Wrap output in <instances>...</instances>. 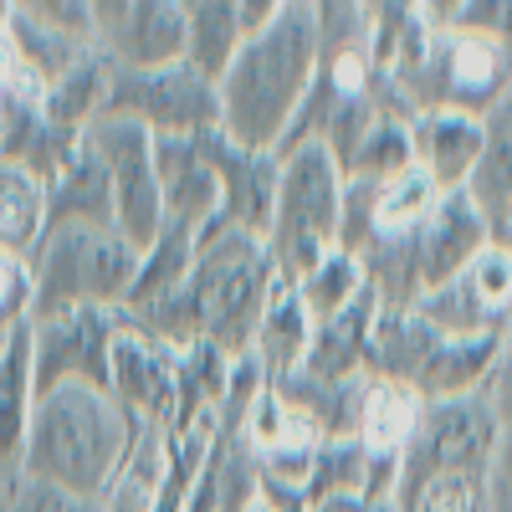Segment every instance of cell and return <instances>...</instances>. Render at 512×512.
I'll list each match as a JSON object with an SVG mask.
<instances>
[{
	"mask_svg": "<svg viewBox=\"0 0 512 512\" xmlns=\"http://www.w3.org/2000/svg\"><path fill=\"white\" fill-rule=\"evenodd\" d=\"M246 512H308V497L292 492V487H277V482H262V497H256Z\"/></svg>",
	"mask_w": 512,
	"mask_h": 512,
	"instance_id": "obj_32",
	"label": "cell"
},
{
	"mask_svg": "<svg viewBox=\"0 0 512 512\" xmlns=\"http://www.w3.org/2000/svg\"><path fill=\"white\" fill-rule=\"evenodd\" d=\"M113 400L144 431H175L185 400V349L123 323L113 344Z\"/></svg>",
	"mask_w": 512,
	"mask_h": 512,
	"instance_id": "obj_10",
	"label": "cell"
},
{
	"mask_svg": "<svg viewBox=\"0 0 512 512\" xmlns=\"http://www.w3.org/2000/svg\"><path fill=\"white\" fill-rule=\"evenodd\" d=\"M36 359H31V318L6 333L0 349V472H21L31 415H36Z\"/></svg>",
	"mask_w": 512,
	"mask_h": 512,
	"instance_id": "obj_16",
	"label": "cell"
},
{
	"mask_svg": "<svg viewBox=\"0 0 512 512\" xmlns=\"http://www.w3.org/2000/svg\"><path fill=\"white\" fill-rule=\"evenodd\" d=\"M482 512H512V425H502L497 451L482 472Z\"/></svg>",
	"mask_w": 512,
	"mask_h": 512,
	"instance_id": "obj_30",
	"label": "cell"
},
{
	"mask_svg": "<svg viewBox=\"0 0 512 512\" xmlns=\"http://www.w3.org/2000/svg\"><path fill=\"white\" fill-rule=\"evenodd\" d=\"M144 425H134L113 390H88V384H57L41 390L21 472L31 482L62 487L72 497L103 502L123 472L128 451H134Z\"/></svg>",
	"mask_w": 512,
	"mask_h": 512,
	"instance_id": "obj_2",
	"label": "cell"
},
{
	"mask_svg": "<svg viewBox=\"0 0 512 512\" xmlns=\"http://www.w3.org/2000/svg\"><path fill=\"white\" fill-rule=\"evenodd\" d=\"M277 159H282V175H277V210H272L267 251L277 262V277L287 287H303L338 251L349 180L338 169V159L328 154V144H297Z\"/></svg>",
	"mask_w": 512,
	"mask_h": 512,
	"instance_id": "obj_5",
	"label": "cell"
},
{
	"mask_svg": "<svg viewBox=\"0 0 512 512\" xmlns=\"http://www.w3.org/2000/svg\"><path fill=\"white\" fill-rule=\"evenodd\" d=\"M308 512H400L395 502H374V497H328Z\"/></svg>",
	"mask_w": 512,
	"mask_h": 512,
	"instance_id": "obj_33",
	"label": "cell"
},
{
	"mask_svg": "<svg viewBox=\"0 0 512 512\" xmlns=\"http://www.w3.org/2000/svg\"><path fill=\"white\" fill-rule=\"evenodd\" d=\"M108 118H128L149 128L154 139H200L221 128V93L195 67H159V72H123L108 82Z\"/></svg>",
	"mask_w": 512,
	"mask_h": 512,
	"instance_id": "obj_7",
	"label": "cell"
},
{
	"mask_svg": "<svg viewBox=\"0 0 512 512\" xmlns=\"http://www.w3.org/2000/svg\"><path fill=\"white\" fill-rule=\"evenodd\" d=\"M308 344H313V318H308V303L297 287H277L272 303H267V318H262V333H256V364L267 369V379H287L303 369L308 359Z\"/></svg>",
	"mask_w": 512,
	"mask_h": 512,
	"instance_id": "obj_21",
	"label": "cell"
},
{
	"mask_svg": "<svg viewBox=\"0 0 512 512\" xmlns=\"http://www.w3.org/2000/svg\"><path fill=\"white\" fill-rule=\"evenodd\" d=\"M282 287L267 241H256L221 216L195 231V272L185 282V303L200 344H216L231 359H246L262 333L267 303Z\"/></svg>",
	"mask_w": 512,
	"mask_h": 512,
	"instance_id": "obj_3",
	"label": "cell"
},
{
	"mask_svg": "<svg viewBox=\"0 0 512 512\" xmlns=\"http://www.w3.org/2000/svg\"><path fill=\"white\" fill-rule=\"evenodd\" d=\"M502 436V415L492 390L456 395V400H425L420 431L400 456V492L446 482V477H482ZM400 502V497H395Z\"/></svg>",
	"mask_w": 512,
	"mask_h": 512,
	"instance_id": "obj_6",
	"label": "cell"
},
{
	"mask_svg": "<svg viewBox=\"0 0 512 512\" xmlns=\"http://www.w3.org/2000/svg\"><path fill=\"white\" fill-rule=\"evenodd\" d=\"M210 159H216L221 175V221L267 241L272 231V210H277V175L282 159L277 154H251L241 144H231L221 128L210 134Z\"/></svg>",
	"mask_w": 512,
	"mask_h": 512,
	"instance_id": "obj_13",
	"label": "cell"
},
{
	"mask_svg": "<svg viewBox=\"0 0 512 512\" xmlns=\"http://www.w3.org/2000/svg\"><path fill=\"white\" fill-rule=\"evenodd\" d=\"M400 512H482V477H446L400 492Z\"/></svg>",
	"mask_w": 512,
	"mask_h": 512,
	"instance_id": "obj_27",
	"label": "cell"
},
{
	"mask_svg": "<svg viewBox=\"0 0 512 512\" xmlns=\"http://www.w3.org/2000/svg\"><path fill=\"white\" fill-rule=\"evenodd\" d=\"M6 512H103V502H93V497H72V492H62V487L31 482L26 472H11Z\"/></svg>",
	"mask_w": 512,
	"mask_h": 512,
	"instance_id": "obj_28",
	"label": "cell"
},
{
	"mask_svg": "<svg viewBox=\"0 0 512 512\" xmlns=\"http://www.w3.org/2000/svg\"><path fill=\"white\" fill-rule=\"evenodd\" d=\"M441 200L446 195L420 169H405L390 185H374V236H415L441 210Z\"/></svg>",
	"mask_w": 512,
	"mask_h": 512,
	"instance_id": "obj_24",
	"label": "cell"
},
{
	"mask_svg": "<svg viewBox=\"0 0 512 512\" xmlns=\"http://www.w3.org/2000/svg\"><path fill=\"white\" fill-rule=\"evenodd\" d=\"M466 195L482 205L492 241L512 246V88L482 113V164Z\"/></svg>",
	"mask_w": 512,
	"mask_h": 512,
	"instance_id": "obj_17",
	"label": "cell"
},
{
	"mask_svg": "<svg viewBox=\"0 0 512 512\" xmlns=\"http://www.w3.org/2000/svg\"><path fill=\"white\" fill-rule=\"evenodd\" d=\"M31 318V262L0 251V323L16 328Z\"/></svg>",
	"mask_w": 512,
	"mask_h": 512,
	"instance_id": "obj_29",
	"label": "cell"
},
{
	"mask_svg": "<svg viewBox=\"0 0 512 512\" xmlns=\"http://www.w3.org/2000/svg\"><path fill=\"white\" fill-rule=\"evenodd\" d=\"M185 21H190V31H185V67H195L205 82L221 88L226 67L246 47L241 6L236 0H185Z\"/></svg>",
	"mask_w": 512,
	"mask_h": 512,
	"instance_id": "obj_20",
	"label": "cell"
},
{
	"mask_svg": "<svg viewBox=\"0 0 512 512\" xmlns=\"http://www.w3.org/2000/svg\"><path fill=\"white\" fill-rule=\"evenodd\" d=\"M425 395L405 379H369L364 384V410H359V446L369 456L400 461L420 431Z\"/></svg>",
	"mask_w": 512,
	"mask_h": 512,
	"instance_id": "obj_18",
	"label": "cell"
},
{
	"mask_svg": "<svg viewBox=\"0 0 512 512\" xmlns=\"http://www.w3.org/2000/svg\"><path fill=\"white\" fill-rule=\"evenodd\" d=\"M415 139V169L431 175L441 195L472 190L477 164H482V118L472 113H420L410 123Z\"/></svg>",
	"mask_w": 512,
	"mask_h": 512,
	"instance_id": "obj_15",
	"label": "cell"
},
{
	"mask_svg": "<svg viewBox=\"0 0 512 512\" xmlns=\"http://www.w3.org/2000/svg\"><path fill=\"white\" fill-rule=\"evenodd\" d=\"M318 0H282L221 77V134L251 154H282L318 82Z\"/></svg>",
	"mask_w": 512,
	"mask_h": 512,
	"instance_id": "obj_1",
	"label": "cell"
},
{
	"mask_svg": "<svg viewBox=\"0 0 512 512\" xmlns=\"http://www.w3.org/2000/svg\"><path fill=\"white\" fill-rule=\"evenodd\" d=\"M88 154L108 169L113 185V221L139 251L159 241L164 231V195H159V159H154V134L128 118H98L82 134Z\"/></svg>",
	"mask_w": 512,
	"mask_h": 512,
	"instance_id": "obj_8",
	"label": "cell"
},
{
	"mask_svg": "<svg viewBox=\"0 0 512 512\" xmlns=\"http://www.w3.org/2000/svg\"><path fill=\"white\" fill-rule=\"evenodd\" d=\"M98 52L123 72H159L185 62V0H93Z\"/></svg>",
	"mask_w": 512,
	"mask_h": 512,
	"instance_id": "obj_11",
	"label": "cell"
},
{
	"mask_svg": "<svg viewBox=\"0 0 512 512\" xmlns=\"http://www.w3.org/2000/svg\"><path fill=\"white\" fill-rule=\"evenodd\" d=\"M303 292V303H308V318L313 323H323V318H333V313H344V308H354L359 297L369 292V272H364V262L354 251H333L328 262L297 287Z\"/></svg>",
	"mask_w": 512,
	"mask_h": 512,
	"instance_id": "obj_25",
	"label": "cell"
},
{
	"mask_svg": "<svg viewBox=\"0 0 512 512\" xmlns=\"http://www.w3.org/2000/svg\"><path fill=\"white\" fill-rule=\"evenodd\" d=\"M118 328H123V313H108V308H72L52 318H31L36 390H57V384L113 390Z\"/></svg>",
	"mask_w": 512,
	"mask_h": 512,
	"instance_id": "obj_9",
	"label": "cell"
},
{
	"mask_svg": "<svg viewBox=\"0 0 512 512\" xmlns=\"http://www.w3.org/2000/svg\"><path fill=\"white\" fill-rule=\"evenodd\" d=\"M492 246V226L472 195H446L441 210L420 226V297L456 282Z\"/></svg>",
	"mask_w": 512,
	"mask_h": 512,
	"instance_id": "obj_14",
	"label": "cell"
},
{
	"mask_svg": "<svg viewBox=\"0 0 512 512\" xmlns=\"http://www.w3.org/2000/svg\"><path fill=\"white\" fill-rule=\"evenodd\" d=\"M154 159H159L164 226L200 231L221 216V175H216V159H210V134L154 139Z\"/></svg>",
	"mask_w": 512,
	"mask_h": 512,
	"instance_id": "obj_12",
	"label": "cell"
},
{
	"mask_svg": "<svg viewBox=\"0 0 512 512\" xmlns=\"http://www.w3.org/2000/svg\"><path fill=\"white\" fill-rule=\"evenodd\" d=\"M47 226H52V185L36 180L31 169L0 164V251L31 262Z\"/></svg>",
	"mask_w": 512,
	"mask_h": 512,
	"instance_id": "obj_19",
	"label": "cell"
},
{
	"mask_svg": "<svg viewBox=\"0 0 512 512\" xmlns=\"http://www.w3.org/2000/svg\"><path fill=\"white\" fill-rule=\"evenodd\" d=\"M139 246L118 226H47L31 256V318L72 308L123 313L139 277Z\"/></svg>",
	"mask_w": 512,
	"mask_h": 512,
	"instance_id": "obj_4",
	"label": "cell"
},
{
	"mask_svg": "<svg viewBox=\"0 0 512 512\" xmlns=\"http://www.w3.org/2000/svg\"><path fill=\"white\" fill-rule=\"evenodd\" d=\"M190 272H195V231L164 226L159 241L144 246V256H139V277H134V292H128L123 313H144V308L164 303V297L185 292Z\"/></svg>",
	"mask_w": 512,
	"mask_h": 512,
	"instance_id": "obj_22",
	"label": "cell"
},
{
	"mask_svg": "<svg viewBox=\"0 0 512 512\" xmlns=\"http://www.w3.org/2000/svg\"><path fill=\"white\" fill-rule=\"evenodd\" d=\"M492 400H497L502 425H512V323L502 328V359H497V374H492Z\"/></svg>",
	"mask_w": 512,
	"mask_h": 512,
	"instance_id": "obj_31",
	"label": "cell"
},
{
	"mask_svg": "<svg viewBox=\"0 0 512 512\" xmlns=\"http://www.w3.org/2000/svg\"><path fill=\"white\" fill-rule=\"evenodd\" d=\"M52 226H118L108 169L88 154V144H82V159L52 185Z\"/></svg>",
	"mask_w": 512,
	"mask_h": 512,
	"instance_id": "obj_23",
	"label": "cell"
},
{
	"mask_svg": "<svg viewBox=\"0 0 512 512\" xmlns=\"http://www.w3.org/2000/svg\"><path fill=\"white\" fill-rule=\"evenodd\" d=\"M461 277H466V287L477 292V303L507 328L512 323V246H497L492 241Z\"/></svg>",
	"mask_w": 512,
	"mask_h": 512,
	"instance_id": "obj_26",
	"label": "cell"
}]
</instances>
